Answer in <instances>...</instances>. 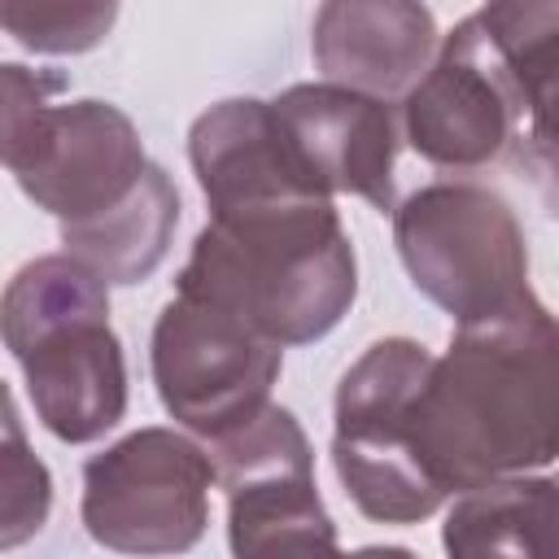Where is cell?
Segmentation results:
<instances>
[{
    "instance_id": "1",
    "label": "cell",
    "mask_w": 559,
    "mask_h": 559,
    "mask_svg": "<svg viewBox=\"0 0 559 559\" xmlns=\"http://www.w3.org/2000/svg\"><path fill=\"white\" fill-rule=\"evenodd\" d=\"M415 437L437 489L463 493L559 459V319L524 297L459 323L419 389Z\"/></svg>"
},
{
    "instance_id": "10",
    "label": "cell",
    "mask_w": 559,
    "mask_h": 559,
    "mask_svg": "<svg viewBox=\"0 0 559 559\" xmlns=\"http://www.w3.org/2000/svg\"><path fill=\"white\" fill-rule=\"evenodd\" d=\"M218 485L227 493L231 555L332 550L336 524L314 485L310 441L288 406L266 402L249 424L210 441Z\"/></svg>"
},
{
    "instance_id": "15",
    "label": "cell",
    "mask_w": 559,
    "mask_h": 559,
    "mask_svg": "<svg viewBox=\"0 0 559 559\" xmlns=\"http://www.w3.org/2000/svg\"><path fill=\"white\" fill-rule=\"evenodd\" d=\"M175 227H179V188L166 175V166L148 162L140 188L122 205L87 223H61V249L87 262L109 284H140L166 262Z\"/></svg>"
},
{
    "instance_id": "9",
    "label": "cell",
    "mask_w": 559,
    "mask_h": 559,
    "mask_svg": "<svg viewBox=\"0 0 559 559\" xmlns=\"http://www.w3.org/2000/svg\"><path fill=\"white\" fill-rule=\"evenodd\" d=\"M524 114L511 52L472 13L402 96V140L441 170H480L515 144Z\"/></svg>"
},
{
    "instance_id": "6",
    "label": "cell",
    "mask_w": 559,
    "mask_h": 559,
    "mask_svg": "<svg viewBox=\"0 0 559 559\" xmlns=\"http://www.w3.org/2000/svg\"><path fill=\"white\" fill-rule=\"evenodd\" d=\"M393 245L411 284L454 323L533 297L524 227L493 188L441 179L411 192L393 210Z\"/></svg>"
},
{
    "instance_id": "11",
    "label": "cell",
    "mask_w": 559,
    "mask_h": 559,
    "mask_svg": "<svg viewBox=\"0 0 559 559\" xmlns=\"http://www.w3.org/2000/svg\"><path fill=\"white\" fill-rule=\"evenodd\" d=\"M280 131L288 140L293 162L301 175L323 192H349L367 205L397 210L393 162H397V131L384 96L345 87V83H293L271 100Z\"/></svg>"
},
{
    "instance_id": "16",
    "label": "cell",
    "mask_w": 559,
    "mask_h": 559,
    "mask_svg": "<svg viewBox=\"0 0 559 559\" xmlns=\"http://www.w3.org/2000/svg\"><path fill=\"white\" fill-rule=\"evenodd\" d=\"M507 52L524 96L515 153L537 175V183L550 197H559V31L537 35Z\"/></svg>"
},
{
    "instance_id": "3",
    "label": "cell",
    "mask_w": 559,
    "mask_h": 559,
    "mask_svg": "<svg viewBox=\"0 0 559 559\" xmlns=\"http://www.w3.org/2000/svg\"><path fill=\"white\" fill-rule=\"evenodd\" d=\"M4 349L22 367L35 419L66 445H87L127 415V358L109 328V280L74 253L26 262L0 306Z\"/></svg>"
},
{
    "instance_id": "5",
    "label": "cell",
    "mask_w": 559,
    "mask_h": 559,
    "mask_svg": "<svg viewBox=\"0 0 559 559\" xmlns=\"http://www.w3.org/2000/svg\"><path fill=\"white\" fill-rule=\"evenodd\" d=\"M428 367L432 354L419 341L384 336L336 384L332 467L349 502L376 524H419L445 502L415 437Z\"/></svg>"
},
{
    "instance_id": "12",
    "label": "cell",
    "mask_w": 559,
    "mask_h": 559,
    "mask_svg": "<svg viewBox=\"0 0 559 559\" xmlns=\"http://www.w3.org/2000/svg\"><path fill=\"white\" fill-rule=\"evenodd\" d=\"M188 162L210 214L323 197L288 153L271 100L231 96L210 105L188 131Z\"/></svg>"
},
{
    "instance_id": "14",
    "label": "cell",
    "mask_w": 559,
    "mask_h": 559,
    "mask_svg": "<svg viewBox=\"0 0 559 559\" xmlns=\"http://www.w3.org/2000/svg\"><path fill=\"white\" fill-rule=\"evenodd\" d=\"M441 546L454 559H559V480L515 472L463 489L445 515Z\"/></svg>"
},
{
    "instance_id": "13",
    "label": "cell",
    "mask_w": 559,
    "mask_h": 559,
    "mask_svg": "<svg viewBox=\"0 0 559 559\" xmlns=\"http://www.w3.org/2000/svg\"><path fill=\"white\" fill-rule=\"evenodd\" d=\"M310 52L323 79L393 100L428 70L437 22L424 0H323Z\"/></svg>"
},
{
    "instance_id": "18",
    "label": "cell",
    "mask_w": 559,
    "mask_h": 559,
    "mask_svg": "<svg viewBox=\"0 0 559 559\" xmlns=\"http://www.w3.org/2000/svg\"><path fill=\"white\" fill-rule=\"evenodd\" d=\"M52 476L31 454L13 393H4V445H0V546L13 550L48 524Z\"/></svg>"
},
{
    "instance_id": "19",
    "label": "cell",
    "mask_w": 559,
    "mask_h": 559,
    "mask_svg": "<svg viewBox=\"0 0 559 559\" xmlns=\"http://www.w3.org/2000/svg\"><path fill=\"white\" fill-rule=\"evenodd\" d=\"M502 48H520L537 35L559 31V0H485L476 13Z\"/></svg>"
},
{
    "instance_id": "8",
    "label": "cell",
    "mask_w": 559,
    "mask_h": 559,
    "mask_svg": "<svg viewBox=\"0 0 559 559\" xmlns=\"http://www.w3.org/2000/svg\"><path fill=\"white\" fill-rule=\"evenodd\" d=\"M148 367L166 415L218 441L271 402L284 345L205 297L175 293L153 323Z\"/></svg>"
},
{
    "instance_id": "7",
    "label": "cell",
    "mask_w": 559,
    "mask_h": 559,
    "mask_svg": "<svg viewBox=\"0 0 559 559\" xmlns=\"http://www.w3.org/2000/svg\"><path fill=\"white\" fill-rule=\"evenodd\" d=\"M214 454L175 428H140L83 463V524L122 555L192 550L210 524Z\"/></svg>"
},
{
    "instance_id": "2",
    "label": "cell",
    "mask_w": 559,
    "mask_h": 559,
    "mask_svg": "<svg viewBox=\"0 0 559 559\" xmlns=\"http://www.w3.org/2000/svg\"><path fill=\"white\" fill-rule=\"evenodd\" d=\"M175 293L240 314L275 345H310L349 314L358 262L332 197H301L210 214Z\"/></svg>"
},
{
    "instance_id": "4",
    "label": "cell",
    "mask_w": 559,
    "mask_h": 559,
    "mask_svg": "<svg viewBox=\"0 0 559 559\" xmlns=\"http://www.w3.org/2000/svg\"><path fill=\"white\" fill-rule=\"evenodd\" d=\"M4 79V166L17 188L57 223H87L122 205L144 170L135 122L109 100H66L61 74L9 61Z\"/></svg>"
},
{
    "instance_id": "17",
    "label": "cell",
    "mask_w": 559,
    "mask_h": 559,
    "mask_svg": "<svg viewBox=\"0 0 559 559\" xmlns=\"http://www.w3.org/2000/svg\"><path fill=\"white\" fill-rule=\"evenodd\" d=\"M0 22L26 52L74 57L105 44L118 22V0H0Z\"/></svg>"
}]
</instances>
